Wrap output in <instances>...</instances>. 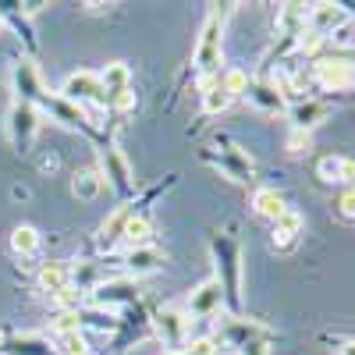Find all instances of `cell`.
<instances>
[{"label": "cell", "instance_id": "cell-1", "mask_svg": "<svg viewBox=\"0 0 355 355\" xmlns=\"http://www.w3.org/2000/svg\"><path fill=\"white\" fill-rule=\"evenodd\" d=\"M210 252H214V263H217V284L224 291V302L239 313L242 309V249L239 242L231 239L227 231H217L214 242H210Z\"/></svg>", "mask_w": 355, "mask_h": 355}, {"label": "cell", "instance_id": "cell-2", "mask_svg": "<svg viewBox=\"0 0 355 355\" xmlns=\"http://www.w3.org/2000/svg\"><path fill=\"white\" fill-rule=\"evenodd\" d=\"M224 15L220 8H214L202 21V33L196 43V71L202 78H214L220 71V57H224Z\"/></svg>", "mask_w": 355, "mask_h": 355}, {"label": "cell", "instance_id": "cell-3", "mask_svg": "<svg viewBox=\"0 0 355 355\" xmlns=\"http://www.w3.org/2000/svg\"><path fill=\"white\" fill-rule=\"evenodd\" d=\"M40 135V107H28V103H18L8 110V139L15 146V153H28L33 142Z\"/></svg>", "mask_w": 355, "mask_h": 355}, {"label": "cell", "instance_id": "cell-4", "mask_svg": "<svg viewBox=\"0 0 355 355\" xmlns=\"http://www.w3.org/2000/svg\"><path fill=\"white\" fill-rule=\"evenodd\" d=\"M313 82L323 93H348L355 85V64L348 57H320L313 61Z\"/></svg>", "mask_w": 355, "mask_h": 355}, {"label": "cell", "instance_id": "cell-5", "mask_svg": "<svg viewBox=\"0 0 355 355\" xmlns=\"http://www.w3.org/2000/svg\"><path fill=\"white\" fill-rule=\"evenodd\" d=\"M189 327H192V320H189L185 309L164 306V309L157 313V334H160V341L171 348V355L182 352V348L189 345Z\"/></svg>", "mask_w": 355, "mask_h": 355}, {"label": "cell", "instance_id": "cell-6", "mask_svg": "<svg viewBox=\"0 0 355 355\" xmlns=\"http://www.w3.org/2000/svg\"><path fill=\"white\" fill-rule=\"evenodd\" d=\"M11 85H15V93H18V103L40 107V103L46 100V89H43L40 68H36V61H28V57H21V61L15 64V71H11Z\"/></svg>", "mask_w": 355, "mask_h": 355}, {"label": "cell", "instance_id": "cell-7", "mask_svg": "<svg viewBox=\"0 0 355 355\" xmlns=\"http://www.w3.org/2000/svg\"><path fill=\"white\" fill-rule=\"evenodd\" d=\"M220 306H224V291H220V284H217L214 277L202 281V284H196V288L189 291V299H185L189 320H192V316H196V320H210V316L220 313Z\"/></svg>", "mask_w": 355, "mask_h": 355}, {"label": "cell", "instance_id": "cell-8", "mask_svg": "<svg viewBox=\"0 0 355 355\" xmlns=\"http://www.w3.org/2000/svg\"><path fill=\"white\" fill-rule=\"evenodd\" d=\"M61 96L71 100V103H78V107H85V103H107L103 85H100V75H93V71H75V75H68V82L61 85Z\"/></svg>", "mask_w": 355, "mask_h": 355}, {"label": "cell", "instance_id": "cell-9", "mask_svg": "<svg viewBox=\"0 0 355 355\" xmlns=\"http://www.w3.org/2000/svg\"><path fill=\"white\" fill-rule=\"evenodd\" d=\"M100 164H103V185H110L117 196H132V189H135V182H132V167H128V160L121 157V150H114V146H107L103 150V157H100Z\"/></svg>", "mask_w": 355, "mask_h": 355}, {"label": "cell", "instance_id": "cell-10", "mask_svg": "<svg viewBox=\"0 0 355 355\" xmlns=\"http://www.w3.org/2000/svg\"><path fill=\"white\" fill-rule=\"evenodd\" d=\"M302 231H306V220H302V214L284 210V214L274 220V234H270V242H274V249L288 252V249H295V245H299Z\"/></svg>", "mask_w": 355, "mask_h": 355}, {"label": "cell", "instance_id": "cell-11", "mask_svg": "<svg viewBox=\"0 0 355 355\" xmlns=\"http://www.w3.org/2000/svg\"><path fill=\"white\" fill-rule=\"evenodd\" d=\"M217 167L231 178V182H242V185H249V182H252V160L245 157L242 146H234V142H227L224 150H220Z\"/></svg>", "mask_w": 355, "mask_h": 355}, {"label": "cell", "instance_id": "cell-12", "mask_svg": "<svg viewBox=\"0 0 355 355\" xmlns=\"http://www.w3.org/2000/svg\"><path fill=\"white\" fill-rule=\"evenodd\" d=\"M139 299V288L132 284V281H107V284H100V288H93V302L100 306V309H114V306H128V302H135Z\"/></svg>", "mask_w": 355, "mask_h": 355}, {"label": "cell", "instance_id": "cell-13", "mask_svg": "<svg viewBox=\"0 0 355 355\" xmlns=\"http://www.w3.org/2000/svg\"><path fill=\"white\" fill-rule=\"evenodd\" d=\"M345 18H348V15H345V8H338V4H313V8L306 11V28H309V33H320L323 40H327Z\"/></svg>", "mask_w": 355, "mask_h": 355}, {"label": "cell", "instance_id": "cell-14", "mask_svg": "<svg viewBox=\"0 0 355 355\" xmlns=\"http://www.w3.org/2000/svg\"><path fill=\"white\" fill-rule=\"evenodd\" d=\"M53 121H61V125H68V128H85V110L78 107V103H71V100H64L61 93H53V96H46L43 103H40Z\"/></svg>", "mask_w": 355, "mask_h": 355}, {"label": "cell", "instance_id": "cell-15", "mask_svg": "<svg viewBox=\"0 0 355 355\" xmlns=\"http://www.w3.org/2000/svg\"><path fill=\"white\" fill-rule=\"evenodd\" d=\"M71 277H75V266H71L68 259H50V263L40 266V288L50 291V295L71 288V284H75Z\"/></svg>", "mask_w": 355, "mask_h": 355}, {"label": "cell", "instance_id": "cell-16", "mask_svg": "<svg viewBox=\"0 0 355 355\" xmlns=\"http://www.w3.org/2000/svg\"><path fill=\"white\" fill-rule=\"evenodd\" d=\"M331 114V107L323 103V100H299L291 110H288V117H291V128H299V132H313L323 117Z\"/></svg>", "mask_w": 355, "mask_h": 355}, {"label": "cell", "instance_id": "cell-17", "mask_svg": "<svg viewBox=\"0 0 355 355\" xmlns=\"http://www.w3.org/2000/svg\"><path fill=\"white\" fill-rule=\"evenodd\" d=\"M316 174L323 178L327 185H355V160L352 157H323L320 164H316Z\"/></svg>", "mask_w": 355, "mask_h": 355}, {"label": "cell", "instance_id": "cell-18", "mask_svg": "<svg viewBox=\"0 0 355 355\" xmlns=\"http://www.w3.org/2000/svg\"><path fill=\"white\" fill-rule=\"evenodd\" d=\"M132 217H135V206H117V210L103 220V227H100V245L103 249H114L117 242H121V234H125V227H128Z\"/></svg>", "mask_w": 355, "mask_h": 355}, {"label": "cell", "instance_id": "cell-19", "mask_svg": "<svg viewBox=\"0 0 355 355\" xmlns=\"http://www.w3.org/2000/svg\"><path fill=\"white\" fill-rule=\"evenodd\" d=\"M100 85H103V96H117V93H125V89H132V71L125 61H110L103 71H100Z\"/></svg>", "mask_w": 355, "mask_h": 355}, {"label": "cell", "instance_id": "cell-20", "mask_svg": "<svg viewBox=\"0 0 355 355\" xmlns=\"http://www.w3.org/2000/svg\"><path fill=\"white\" fill-rule=\"evenodd\" d=\"M245 100L256 103V107H263V110H270V114H281L284 110V96L274 89V82H249Z\"/></svg>", "mask_w": 355, "mask_h": 355}, {"label": "cell", "instance_id": "cell-21", "mask_svg": "<svg viewBox=\"0 0 355 355\" xmlns=\"http://www.w3.org/2000/svg\"><path fill=\"white\" fill-rule=\"evenodd\" d=\"M252 210H256V217H263V220H277L288 206H284V196H281L277 189H256Z\"/></svg>", "mask_w": 355, "mask_h": 355}, {"label": "cell", "instance_id": "cell-22", "mask_svg": "<svg viewBox=\"0 0 355 355\" xmlns=\"http://www.w3.org/2000/svg\"><path fill=\"white\" fill-rule=\"evenodd\" d=\"M103 192V174L100 171H93V167H82V171H75V178H71V196L75 199H96Z\"/></svg>", "mask_w": 355, "mask_h": 355}, {"label": "cell", "instance_id": "cell-23", "mask_svg": "<svg viewBox=\"0 0 355 355\" xmlns=\"http://www.w3.org/2000/svg\"><path fill=\"white\" fill-rule=\"evenodd\" d=\"M160 252L153 249V245H146V249H128V256H125V266H128V274H135V277H146V274H153V270H160Z\"/></svg>", "mask_w": 355, "mask_h": 355}, {"label": "cell", "instance_id": "cell-24", "mask_svg": "<svg viewBox=\"0 0 355 355\" xmlns=\"http://www.w3.org/2000/svg\"><path fill=\"white\" fill-rule=\"evenodd\" d=\"M121 242H125L128 249H146V245H153V224H150V217L135 214V217L128 220L125 234H121Z\"/></svg>", "mask_w": 355, "mask_h": 355}, {"label": "cell", "instance_id": "cell-25", "mask_svg": "<svg viewBox=\"0 0 355 355\" xmlns=\"http://www.w3.org/2000/svg\"><path fill=\"white\" fill-rule=\"evenodd\" d=\"M11 249H15V256H36L40 252V231L33 224H18L11 231Z\"/></svg>", "mask_w": 355, "mask_h": 355}, {"label": "cell", "instance_id": "cell-26", "mask_svg": "<svg viewBox=\"0 0 355 355\" xmlns=\"http://www.w3.org/2000/svg\"><path fill=\"white\" fill-rule=\"evenodd\" d=\"M4 355H53V348L43 338H11L4 341Z\"/></svg>", "mask_w": 355, "mask_h": 355}, {"label": "cell", "instance_id": "cell-27", "mask_svg": "<svg viewBox=\"0 0 355 355\" xmlns=\"http://www.w3.org/2000/svg\"><path fill=\"white\" fill-rule=\"evenodd\" d=\"M227 107H231V96L224 93L220 78H217L210 89H202V110H206V114H224Z\"/></svg>", "mask_w": 355, "mask_h": 355}, {"label": "cell", "instance_id": "cell-28", "mask_svg": "<svg viewBox=\"0 0 355 355\" xmlns=\"http://www.w3.org/2000/svg\"><path fill=\"white\" fill-rule=\"evenodd\" d=\"M220 85H224V93L234 100V96H245V89H249V75L242 68H227L220 75Z\"/></svg>", "mask_w": 355, "mask_h": 355}, {"label": "cell", "instance_id": "cell-29", "mask_svg": "<svg viewBox=\"0 0 355 355\" xmlns=\"http://www.w3.org/2000/svg\"><path fill=\"white\" fill-rule=\"evenodd\" d=\"M327 43H331L334 50H355V18H345L334 33L327 36Z\"/></svg>", "mask_w": 355, "mask_h": 355}, {"label": "cell", "instance_id": "cell-30", "mask_svg": "<svg viewBox=\"0 0 355 355\" xmlns=\"http://www.w3.org/2000/svg\"><path fill=\"white\" fill-rule=\"evenodd\" d=\"M57 345H61L64 355H89V345H85L82 331L78 334H61V338H57Z\"/></svg>", "mask_w": 355, "mask_h": 355}, {"label": "cell", "instance_id": "cell-31", "mask_svg": "<svg viewBox=\"0 0 355 355\" xmlns=\"http://www.w3.org/2000/svg\"><path fill=\"white\" fill-rule=\"evenodd\" d=\"M53 331H57V338H61V334H78V331H82L78 309H75V313H61V316H57V320H53Z\"/></svg>", "mask_w": 355, "mask_h": 355}, {"label": "cell", "instance_id": "cell-32", "mask_svg": "<svg viewBox=\"0 0 355 355\" xmlns=\"http://www.w3.org/2000/svg\"><path fill=\"white\" fill-rule=\"evenodd\" d=\"M270 341H274V334L270 338H252V341L239 345L234 352H239V355H270Z\"/></svg>", "mask_w": 355, "mask_h": 355}, {"label": "cell", "instance_id": "cell-33", "mask_svg": "<svg viewBox=\"0 0 355 355\" xmlns=\"http://www.w3.org/2000/svg\"><path fill=\"white\" fill-rule=\"evenodd\" d=\"M309 146H313V135L309 132H299V128L288 132V153H306Z\"/></svg>", "mask_w": 355, "mask_h": 355}, {"label": "cell", "instance_id": "cell-34", "mask_svg": "<svg viewBox=\"0 0 355 355\" xmlns=\"http://www.w3.org/2000/svg\"><path fill=\"white\" fill-rule=\"evenodd\" d=\"M135 103H139V100H135L132 89H125V93H117V96H110V100H107V107H110V110H117V114L135 110Z\"/></svg>", "mask_w": 355, "mask_h": 355}, {"label": "cell", "instance_id": "cell-35", "mask_svg": "<svg viewBox=\"0 0 355 355\" xmlns=\"http://www.w3.org/2000/svg\"><path fill=\"white\" fill-rule=\"evenodd\" d=\"M338 214H341L345 220H355V185L341 192V199H338Z\"/></svg>", "mask_w": 355, "mask_h": 355}, {"label": "cell", "instance_id": "cell-36", "mask_svg": "<svg viewBox=\"0 0 355 355\" xmlns=\"http://www.w3.org/2000/svg\"><path fill=\"white\" fill-rule=\"evenodd\" d=\"M338 355H355V341H345V345H338Z\"/></svg>", "mask_w": 355, "mask_h": 355}, {"label": "cell", "instance_id": "cell-37", "mask_svg": "<svg viewBox=\"0 0 355 355\" xmlns=\"http://www.w3.org/2000/svg\"><path fill=\"white\" fill-rule=\"evenodd\" d=\"M167 355H171V352H167Z\"/></svg>", "mask_w": 355, "mask_h": 355}]
</instances>
